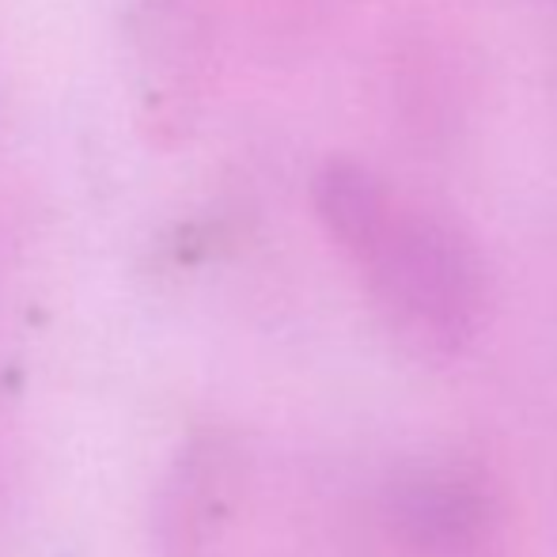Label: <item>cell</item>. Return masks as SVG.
Returning <instances> with one entry per match:
<instances>
[{"label": "cell", "mask_w": 557, "mask_h": 557, "mask_svg": "<svg viewBox=\"0 0 557 557\" xmlns=\"http://www.w3.org/2000/svg\"><path fill=\"white\" fill-rule=\"evenodd\" d=\"M364 270L391 331L418 352H459L485 315V273L470 239L391 194L375 221L342 247Z\"/></svg>", "instance_id": "1"}, {"label": "cell", "mask_w": 557, "mask_h": 557, "mask_svg": "<svg viewBox=\"0 0 557 557\" xmlns=\"http://www.w3.org/2000/svg\"><path fill=\"white\" fill-rule=\"evenodd\" d=\"M391 520L410 546L429 554H462L490 531L493 505L474 478L459 470H410L391 485Z\"/></svg>", "instance_id": "2"}]
</instances>
